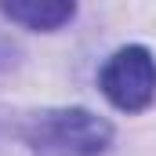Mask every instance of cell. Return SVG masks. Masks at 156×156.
Returning a JSON list of instances; mask_svg holds the SVG:
<instances>
[{
    "instance_id": "obj_3",
    "label": "cell",
    "mask_w": 156,
    "mask_h": 156,
    "mask_svg": "<svg viewBox=\"0 0 156 156\" xmlns=\"http://www.w3.org/2000/svg\"><path fill=\"white\" fill-rule=\"evenodd\" d=\"M0 11L22 29L55 33L76 15V0H0Z\"/></svg>"
},
{
    "instance_id": "obj_2",
    "label": "cell",
    "mask_w": 156,
    "mask_h": 156,
    "mask_svg": "<svg viewBox=\"0 0 156 156\" xmlns=\"http://www.w3.org/2000/svg\"><path fill=\"white\" fill-rule=\"evenodd\" d=\"M102 94L116 105L120 113H142L156 98V58L149 47L127 44L109 55V62L98 73Z\"/></svg>"
},
{
    "instance_id": "obj_1",
    "label": "cell",
    "mask_w": 156,
    "mask_h": 156,
    "mask_svg": "<svg viewBox=\"0 0 156 156\" xmlns=\"http://www.w3.org/2000/svg\"><path fill=\"white\" fill-rule=\"evenodd\" d=\"M22 138L37 156H98L109 149L113 127L91 109L62 105L33 113L22 127Z\"/></svg>"
}]
</instances>
